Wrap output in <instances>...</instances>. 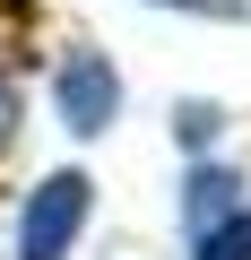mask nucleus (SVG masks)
Masks as SVG:
<instances>
[{
    "mask_svg": "<svg viewBox=\"0 0 251 260\" xmlns=\"http://www.w3.org/2000/svg\"><path fill=\"white\" fill-rule=\"evenodd\" d=\"M52 113H61V130H78V139H95V130H113V113H121V78H113V61L104 52H61V70H52Z\"/></svg>",
    "mask_w": 251,
    "mask_h": 260,
    "instance_id": "f03ea898",
    "label": "nucleus"
},
{
    "mask_svg": "<svg viewBox=\"0 0 251 260\" xmlns=\"http://www.w3.org/2000/svg\"><path fill=\"white\" fill-rule=\"evenodd\" d=\"M242 200H251V191H242L225 165H199V174L182 182V234H208V225H217V217H234Z\"/></svg>",
    "mask_w": 251,
    "mask_h": 260,
    "instance_id": "7ed1b4c3",
    "label": "nucleus"
},
{
    "mask_svg": "<svg viewBox=\"0 0 251 260\" xmlns=\"http://www.w3.org/2000/svg\"><path fill=\"white\" fill-rule=\"evenodd\" d=\"M191 260H251V200L234 217H217L208 234H191Z\"/></svg>",
    "mask_w": 251,
    "mask_h": 260,
    "instance_id": "20e7f679",
    "label": "nucleus"
},
{
    "mask_svg": "<svg viewBox=\"0 0 251 260\" xmlns=\"http://www.w3.org/2000/svg\"><path fill=\"white\" fill-rule=\"evenodd\" d=\"M165 9H199V18H242V0H165Z\"/></svg>",
    "mask_w": 251,
    "mask_h": 260,
    "instance_id": "0eeeda50",
    "label": "nucleus"
},
{
    "mask_svg": "<svg viewBox=\"0 0 251 260\" xmlns=\"http://www.w3.org/2000/svg\"><path fill=\"white\" fill-rule=\"evenodd\" d=\"M208 130H217V104H182V113H173V139H191V148H199Z\"/></svg>",
    "mask_w": 251,
    "mask_h": 260,
    "instance_id": "39448f33",
    "label": "nucleus"
},
{
    "mask_svg": "<svg viewBox=\"0 0 251 260\" xmlns=\"http://www.w3.org/2000/svg\"><path fill=\"white\" fill-rule=\"evenodd\" d=\"M18 113H26V104H18V87H9V70H0V148L18 139Z\"/></svg>",
    "mask_w": 251,
    "mask_h": 260,
    "instance_id": "423d86ee",
    "label": "nucleus"
},
{
    "mask_svg": "<svg viewBox=\"0 0 251 260\" xmlns=\"http://www.w3.org/2000/svg\"><path fill=\"white\" fill-rule=\"evenodd\" d=\"M87 208H95V182H87L78 165L44 174V182L26 191V208H18V260H69L78 234H87Z\"/></svg>",
    "mask_w": 251,
    "mask_h": 260,
    "instance_id": "f257e3e1",
    "label": "nucleus"
}]
</instances>
